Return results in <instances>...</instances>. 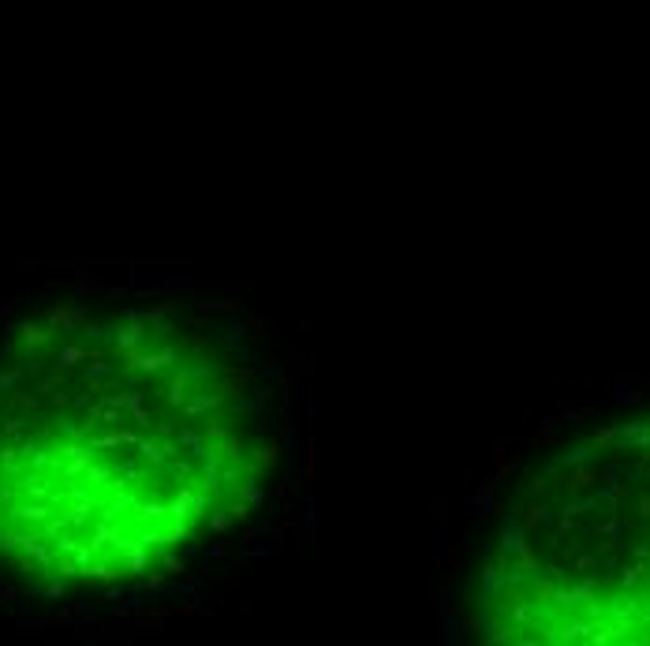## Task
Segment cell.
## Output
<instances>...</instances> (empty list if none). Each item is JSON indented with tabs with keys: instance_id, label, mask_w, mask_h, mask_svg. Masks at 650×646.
I'll use <instances>...</instances> for the list:
<instances>
[{
	"instance_id": "1",
	"label": "cell",
	"mask_w": 650,
	"mask_h": 646,
	"mask_svg": "<svg viewBox=\"0 0 650 646\" xmlns=\"http://www.w3.org/2000/svg\"><path fill=\"white\" fill-rule=\"evenodd\" d=\"M277 392L247 337L165 299H75L0 337V572L45 594L180 568L262 501Z\"/></svg>"
}]
</instances>
